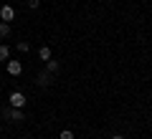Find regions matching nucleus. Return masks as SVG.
I'll return each mask as SVG.
<instances>
[{
	"mask_svg": "<svg viewBox=\"0 0 152 139\" xmlns=\"http://www.w3.org/2000/svg\"><path fill=\"white\" fill-rule=\"evenodd\" d=\"M10 106L13 109H23V106H26V94L13 91V94H10Z\"/></svg>",
	"mask_w": 152,
	"mask_h": 139,
	"instance_id": "1",
	"label": "nucleus"
},
{
	"mask_svg": "<svg viewBox=\"0 0 152 139\" xmlns=\"http://www.w3.org/2000/svg\"><path fill=\"white\" fill-rule=\"evenodd\" d=\"M3 114H5V119H13V122H23V111H20V109H5V111H3Z\"/></svg>",
	"mask_w": 152,
	"mask_h": 139,
	"instance_id": "2",
	"label": "nucleus"
},
{
	"mask_svg": "<svg viewBox=\"0 0 152 139\" xmlns=\"http://www.w3.org/2000/svg\"><path fill=\"white\" fill-rule=\"evenodd\" d=\"M0 18H3V20H13V18H15V10H13V8L10 5H3V8H0Z\"/></svg>",
	"mask_w": 152,
	"mask_h": 139,
	"instance_id": "3",
	"label": "nucleus"
},
{
	"mask_svg": "<svg viewBox=\"0 0 152 139\" xmlns=\"http://www.w3.org/2000/svg\"><path fill=\"white\" fill-rule=\"evenodd\" d=\"M20 71H23L20 61H8V74H10V76H18Z\"/></svg>",
	"mask_w": 152,
	"mask_h": 139,
	"instance_id": "4",
	"label": "nucleus"
},
{
	"mask_svg": "<svg viewBox=\"0 0 152 139\" xmlns=\"http://www.w3.org/2000/svg\"><path fill=\"white\" fill-rule=\"evenodd\" d=\"M38 84H41V86H48L51 84V74H48V71H41V74H38Z\"/></svg>",
	"mask_w": 152,
	"mask_h": 139,
	"instance_id": "5",
	"label": "nucleus"
},
{
	"mask_svg": "<svg viewBox=\"0 0 152 139\" xmlns=\"http://www.w3.org/2000/svg\"><path fill=\"white\" fill-rule=\"evenodd\" d=\"M38 56H41V61H48L51 58V48L48 46H41V48H38Z\"/></svg>",
	"mask_w": 152,
	"mask_h": 139,
	"instance_id": "6",
	"label": "nucleus"
},
{
	"mask_svg": "<svg viewBox=\"0 0 152 139\" xmlns=\"http://www.w3.org/2000/svg\"><path fill=\"white\" fill-rule=\"evenodd\" d=\"M46 71H48V74H56V71H58V61H46Z\"/></svg>",
	"mask_w": 152,
	"mask_h": 139,
	"instance_id": "7",
	"label": "nucleus"
},
{
	"mask_svg": "<svg viewBox=\"0 0 152 139\" xmlns=\"http://www.w3.org/2000/svg\"><path fill=\"white\" fill-rule=\"evenodd\" d=\"M8 36H10V25L3 20V23H0V38H8Z\"/></svg>",
	"mask_w": 152,
	"mask_h": 139,
	"instance_id": "8",
	"label": "nucleus"
},
{
	"mask_svg": "<svg viewBox=\"0 0 152 139\" xmlns=\"http://www.w3.org/2000/svg\"><path fill=\"white\" fill-rule=\"evenodd\" d=\"M8 56H10V48L8 46H0V61H8Z\"/></svg>",
	"mask_w": 152,
	"mask_h": 139,
	"instance_id": "9",
	"label": "nucleus"
},
{
	"mask_svg": "<svg viewBox=\"0 0 152 139\" xmlns=\"http://www.w3.org/2000/svg\"><path fill=\"white\" fill-rule=\"evenodd\" d=\"M28 48H31L28 41H20V43H18V51H20V53H28Z\"/></svg>",
	"mask_w": 152,
	"mask_h": 139,
	"instance_id": "10",
	"label": "nucleus"
},
{
	"mask_svg": "<svg viewBox=\"0 0 152 139\" xmlns=\"http://www.w3.org/2000/svg\"><path fill=\"white\" fill-rule=\"evenodd\" d=\"M58 139H74V132H69V129H64V132H61V137Z\"/></svg>",
	"mask_w": 152,
	"mask_h": 139,
	"instance_id": "11",
	"label": "nucleus"
},
{
	"mask_svg": "<svg viewBox=\"0 0 152 139\" xmlns=\"http://www.w3.org/2000/svg\"><path fill=\"white\" fill-rule=\"evenodd\" d=\"M38 3H41V0H31V8H38Z\"/></svg>",
	"mask_w": 152,
	"mask_h": 139,
	"instance_id": "12",
	"label": "nucleus"
},
{
	"mask_svg": "<svg viewBox=\"0 0 152 139\" xmlns=\"http://www.w3.org/2000/svg\"><path fill=\"white\" fill-rule=\"evenodd\" d=\"M112 139H124V137H119V134H117V137H112Z\"/></svg>",
	"mask_w": 152,
	"mask_h": 139,
	"instance_id": "13",
	"label": "nucleus"
}]
</instances>
